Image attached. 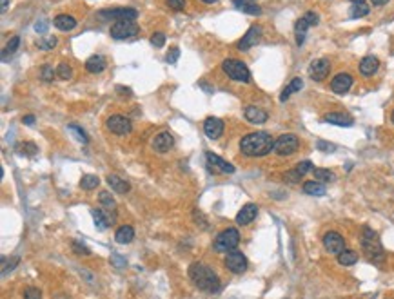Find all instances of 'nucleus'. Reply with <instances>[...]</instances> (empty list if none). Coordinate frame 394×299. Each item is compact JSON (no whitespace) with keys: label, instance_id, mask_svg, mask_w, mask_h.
Listing matches in <instances>:
<instances>
[{"label":"nucleus","instance_id":"7ed1b4c3","mask_svg":"<svg viewBox=\"0 0 394 299\" xmlns=\"http://www.w3.org/2000/svg\"><path fill=\"white\" fill-rule=\"evenodd\" d=\"M361 247H363V252L369 257V261L381 263L385 259V252H383V247L380 243V237L371 227H363V230H361Z\"/></svg>","mask_w":394,"mask_h":299},{"label":"nucleus","instance_id":"0eeeda50","mask_svg":"<svg viewBox=\"0 0 394 299\" xmlns=\"http://www.w3.org/2000/svg\"><path fill=\"white\" fill-rule=\"evenodd\" d=\"M138 33V26L135 20H117L109 29V35L115 40H125Z\"/></svg>","mask_w":394,"mask_h":299},{"label":"nucleus","instance_id":"20e7f679","mask_svg":"<svg viewBox=\"0 0 394 299\" xmlns=\"http://www.w3.org/2000/svg\"><path fill=\"white\" fill-rule=\"evenodd\" d=\"M222 69L227 75L231 80L235 82H242V84H249L251 82V71L247 69V65L242 60L236 58H227L222 62Z\"/></svg>","mask_w":394,"mask_h":299},{"label":"nucleus","instance_id":"2f4dec72","mask_svg":"<svg viewBox=\"0 0 394 299\" xmlns=\"http://www.w3.org/2000/svg\"><path fill=\"white\" fill-rule=\"evenodd\" d=\"M18 46H20V38H18V36H13V38L6 44L4 51H2V60H7V56L15 55L17 49H18Z\"/></svg>","mask_w":394,"mask_h":299},{"label":"nucleus","instance_id":"a211bd4d","mask_svg":"<svg viewBox=\"0 0 394 299\" xmlns=\"http://www.w3.org/2000/svg\"><path fill=\"white\" fill-rule=\"evenodd\" d=\"M173 145H174V136L169 131L160 132V134H156L154 140H153V149H154L156 153H162V154L167 153Z\"/></svg>","mask_w":394,"mask_h":299},{"label":"nucleus","instance_id":"a878e982","mask_svg":"<svg viewBox=\"0 0 394 299\" xmlns=\"http://www.w3.org/2000/svg\"><path fill=\"white\" fill-rule=\"evenodd\" d=\"M133 237H135V230H133L131 225H122V227L115 232V241H117V243H120V245L131 243Z\"/></svg>","mask_w":394,"mask_h":299},{"label":"nucleus","instance_id":"f257e3e1","mask_svg":"<svg viewBox=\"0 0 394 299\" xmlns=\"http://www.w3.org/2000/svg\"><path fill=\"white\" fill-rule=\"evenodd\" d=\"M240 151L249 158H262L274 151V140L269 132H251L240 140Z\"/></svg>","mask_w":394,"mask_h":299},{"label":"nucleus","instance_id":"4c0bfd02","mask_svg":"<svg viewBox=\"0 0 394 299\" xmlns=\"http://www.w3.org/2000/svg\"><path fill=\"white\" fill-rule=\"evenodd\" d=\"M20 153L26 154V156H35L38 153V147L35 143H31V142H24L20 145Z\"/></svg>","mask_w":394,"mask_h":299},{"label":"nucleus","instance_id":"bb28decb","mask_svg":"<svg viewBox=\"0 0 394 299\" xmlns=\"http://www.w3.org/2000/svg\"><path fill=\"white\" fill-rule=\"evenodd\" d=\"M304 192L309 196H325V185L320 181H305L304 183Z\"/></svg>","mask_w":394,"mask_h":299},{"label":"nucleus","instance_id":"423d86ee","mask_svg":"<svg viewBox=\"0 0 394 299\" xmlns=\"http://www.w3.org/2000/svg\"><path fill=\"white\" fill-rule=\"evenodd\" d=\"M318 22H320V16L314 13V11H307L302 18H298L296 24H294V35H296L298 46H304L307 29L312 28V26H318Z\"/></svg>","mask_w":394,"mask_h":299},{"label":"nucleus","instance_id":"13d9d810","mask_svg":"<svg viewBox=\"0 0 394 299\" xmlns=\"http://www.w3.org/2000/svg\"><path fill=\"white\" fill-rule=\"evenodd\" d=\"M351 2H354V4H363L365 0H351Z\"/></svg>","mask_w":394,"mask_h":299},{"label":"nucleus","instance_id":"603ef678","mask_svg":"<svg viewBox=\"0 0 394 299\" xmlns=\"http://www.w3.org/2000/svg\"><path fill=\"white\" fill-rule=\"evenodd\" d=\"M22 122H24L26 126H33V124H35V116H33V114H28V116L22 118Z\"/></svg>","mask_w":394,"mask_h":299},{"label":"nucleus","instance_id":"c9c22d12","mask_svg":"<svg viewBox=\"0 0 394 299\" xmlns=\"http://www.w3.org/2000/svg\"><path fill=\"white\" fill-rule=\"evenodd\" d=\"M56 46V38L55 36H44L42 40H38V47L42 51H51Z\"/></svg>","mask_w":394,"mask_h":299},{"label":"nucleus","instance_id":"79ce46f5","mask_svg":"<svg viewBox=\"0 0 394 299\" xmlns=\"http://www.w3.org/2000/svg\"><path fill=\"white\" fill-rule=\"evenodd\" d=\"M178 56H180V49L178 47H171L169 51H167V55H166V62L171 63V65H174V63L178 62Z\"/></svg>","mask_w":394,"mask_h":299},{"label":"nucleus","instance_id":"9b49d317","mask_svg":"<svg viewBox=\"0 0 394 299\" xmlns=\"http://www.w3.org/2000/svg\"><path fill=\"white\" fill-rule=\"evenodd\" d=\"M223 263H225V267H227V270H231L233 274H243V272L247 270V267H249L247 257L238 251L227 252V256H225V261H223Z\"/></svg>","mask_w":394,"mask_h":299},{"label":"nucleus","instance_id":"e433bc0d","mask_svg":"<svg viewBox=\"0 0 394 299\" xmlns=\"http://www.w3.org/2000/svg\"><path fill=\"white\" fill-rule=\"evenodd\" d=\"M55 75H56V71L53 69V65H49V63H46V65H42L40 77H42V80H44V82H51Z\"/></svg>","mask_w":394,"mask_h":299},{"label":"nucleus","instance_id":"37998d69","mask_svg":"<svg viewBox=\"0 0 394 299\" xmlns=\"http://www.w3.org/2000/svg\"><path fill=\"white\" fill-rule=\"evenodd\" d=\"M240 9H242L243 13H247V15H262V7L260 6H256L255 2H253V4H245V6H242L240 7Z\"/></svg>","mask_w":394,"mask_h":299},{"label":"nucleus","instance_id":"aec40b11","mask_svg":"<svg viewBox=\"0 0 394 299\" xmlns=\"http://www.w3.org/2000/svg\"><path fill=\"white\" fill-rule=\"evenodd\" d=\"M256 214H258V207H256L255 203H247V205H243L242 209H240V212L236 214V223L245 227V225L255 221Z\"/></svg>","mask_w":394,"mask_h":299},{"label":"nucleus","instance_id":"052dcab7","mask_svg":"<svg viewBox=\"0 0 394 299\" xmlns=\"http://www.w3.org/2000/svg\"><path fill=\"white\" fill-rule=\"evenodd\" d=\"M391 122L394 124V111H393V114H391Z\"/></svg>","mask_w":394,"mask_h":299},{"label":"nucleus","instance_id":"a19ab883","mask_svg":"<svg viewBox=\"0 0 394 299\" xmlns=\"http://www.w3.org/2000/svg\"><path fill=\"white\" fill-rule=\"evenodd\" d=\"M73 251H75V254H78V256H89L91 254V251L86 247L84 243H80V241H73Z\"/></svg>","mask_w":394,"mask_h":299},{"label":"nucleus","instance_id":"a18cd8bd","mask_svg":"<svg viewBox=\"0 0 394 299\" xmlns=\"http://www.w3.org/2000/svg\"><path fill=\"white\" fill-rule=\"evenodd\" d=\"M284 178L287 181H291V183H298V181L302 180V178H304V176H302V174L298 173L296 169H292V171H287V173L284 174Z\"/></svg>","mask_w":394,"mask_h":299},{"label":"nucleus","instance_id":"c85d7f7f","mask_svg":"<svg viewBox=\"0 0 394 299\" xmlns=\"http://www.w3.org/2000/svg\"><path fill=\"white\" fill-rule=\"evenodd\" d=\"M98 185H100V178L95 176V174H84L82 180H80V187H82L84 190H93V189H97Z\"/></svg>","mask_w":394,"mask_h":299},{"label":"nucleus","instance_id":"f3484780","mask_svg":"<svg viewBox=\"0 0 394 299\" xmlns=\"http://www.w3.org/2000/svg\"><path fill=\"white\" fill-rule=\"evenodd\" d=\"M204 132L206 136L211 140H218L223 134V122L220 118H215V116H209L206 122H204Z\"/></svg>","mask_w":394,"mask_h":299},{"label":"nucleus","instance_id":"bf43d9fd","mask_svg":"<svg viewBox=\"0 0 394 299\" xmlns=\"http://www.w3.org/2000/svg\"><path fill=\"white\" fill-rule=\"evenodd\" d=\"M202 2H206V4H215L216 0H202Z\"/></svg>","mask_w":394,"mask_h":299},{"label":"nucleus","instance_id":"72a5a7b5","mask_svg":"<svg viewBox=\"0 0 394 299\" xmlns=\"http://www.w3.org/2000/svg\"><path fill=\"white\" fill-rule=\"evenodd\" d=\"M365 15H369V6H365V2L351 7V18H361Z\"/></svg>","mask_w":394,"mask_h":299},{"label":"nucleus","instance_id":"6e6552de","mask_svg":"<svg viewBox=\"0 0 394 299\" xmlns=\"http://www.w3.org/2000/svg\"><path fill=\"white\" fill-rule=\"evenodd\" d=\"M300 147V140L294 134H282L274 140V153L278 156H291L294 154Z\"/></svg>","mask_w":394,"mask_h":299},{"label":"nucleus","instance_id":"09e8293b","mask_svg":"<svg viewBox=\"0 0 394 299\" xmlns=\"http://www.w3.org/2000/svg\"><path fill=\"white\" fill-rule=\"evenodd\" d=\"M316 147H318V151H324V153H334V149H336L332 143H329V142H324V140H318Z\"/></svg>","mask_w":394,"mask_h":299},{"label":"nucleus","instance_id":"dca6fc26","mask_svg":"<svg viewBox=\"0 0 394 299\" xmlns=\"http://www.w3.org/2000/svg\"><path fill=\"white\" fill-rule=\"evenodd\" d=\"M351 87H353V77H351L349 73H338L336 77L332 78V82H331L332 93H336V94H345V93H349Z\"/></svg>","mask_w":394,"mask_h":299},{"label":"nucleus","instance_id":"58836bf2","mask_svg":"<svg viewBox=\"0 0 394 299\" xmlns=\"http://www.w3.org/2000/svg\"><path fill=\"white\" fill-rule=\"evenodd\" d=\"M69 131L75 132V134H76L75 138L78 140V142H82V143H87V142H89V138H87L86 131H84V129H80L78 126H69Z\"/></svg>","mask_w":394,"mask_h":299},{"label":"nucleus","instance_id":"8fccbe9b","mask_svg":"<svg viewBox=\"0 0 394 299\" xmlns=\"http://www.w3.org/2000/svg\"><path fill=\"white\" fill-rule=\"evenodd\" d=\"M167 6L171 7V9H174V11H182L184 7H186V0H166Z\"/></svg>","mask_w":394,"mask_h":299},{"label":"nucleus","instance_id":"393cba45","mask_svg":"<svg viewBox=\"0 0 394 299\" xmlns=\"http://www.w3.org/2000/svg\"><path fill=\"white\" fill-rule=\"evenodd\" d=\"M53 24H55V28L60 29V31H71V29L76 28V18L71 16V15H56Z\"/></svg>","mask_w":394,"mask_h":299},{"label":"nucleus","instance_id":"49530a36","mask_svg":"<svg viewBox=\"0 0 394 299\" xmlns=\"http://www.w3.org/2000/svg\"><path fill=\"white\" fill-rule=\"evenodd\" d=\"M111 263H113V267H117V268H125V267H127V261H125L120 254H111Z\"/></svg>","mask_w":394,"mask_h":299},{"label":"nucleus","instance_id":"4468645a","mask_svg":"<svg viewBox=\"0 0 394 299\" xmlns=\"http://www.w3.org/2000/svg\"><path fill=\"white\" fill-rule=\"evenodd\" d=\"M262 33H263L262 26H258V24L251 26V28L247 29V33L242 36V40L238 42V49H240V51H249L253 46H256V44L260 42Z\"/></svg>","mask_w":394,"mask_h":299},{"label":"nucleus","instance_id":"c03bdc74","mask_svg":"<svg viewBox=\"0 0 394 299\" xmlns=\"http://www.w3.org/2000/svg\"><path fill=\"white\" fill-rule=\"evenodd\" d=\"M42 298V292L35 286H29L24 290V299H40Z\"/></svg>","mask_w":394,"mask_h":299},{"label":"nucleus","instance_id":"b1692460","mask_svg":"<svg viewBox=\"0 0 394 299\" xmlns=\"http://www.w3.org/2000/svg\"><path fill=\"white\" fill-rule=\"evenodd\" d=\"M324 122L327 124H332V126H340V127H351L353 126V118L347 116V114H342V112H329L324 116Z\"/></svg>","mask_w":394,"mask_h":299},{"label":"nucleus","instance_id":"412c9836","mask_svg":"<svg viewBox=\"0 0 394 299\" xmlns=\"http://www.w3.org/2000/svg\"><path fill=\"white\" fill-rule=\"evenodd\" d=\"M378 67H380V60L373 55L363 56L361 62H360V73H361L363 77H373L374 73L378 71Z\"/></svg>","mask_w":394,"mask_h":299},{"label":"nucleus","instance_id":"de8ad7c7","mask_svg":"<svg viewBox=\"0 0 394 299\" xmlns=\"http://www.w3.org/2000/svg\"><path fill=\"white\" fill-rule=\"evenodd\" d=\"M296 171L300 174H302V176H305V174L309 173V171H312V163L309 160H305V161H300V163H298V167H296Z\"/></svg>","mask_w":394,"mask_h":299},{"label":"nucleus","instance_id":"ea45409f","mask_svg":"<svg viewBox=\"0 0 394 299\" xmlns=\"http://www.w3.org/2000/svg\"><path fill=\"white\" fill-rule=\"evenodd\" d=\"M164 44H166V35L164 33H153V36H151V46L153 47H164Z\"/></svg>","mask_w":394,"mask_h":299},{"label":"nucleus","instance_id":"ddd939ff","mask_svg":"<svg viewBox=\"0 0 394 299\" xmlns=\"http://www.w3.org/2000/svg\"><path fill=\"white\" fill-rule=\"evenodd\" d=\"M324 247L329 254H336V256H338V254H342V252L345 251V241H343V237H342L340 232L329 230L324 236Z\"/></svg>","mask_w":394,"mask_h":299},{"label":"nucleus","instance_id":"f704fd0d","mask_svg":"<svg viewBox=\"0 0 394 299\" xmlns=\"http://www.w3.org/2000/svg\"><path fill=\"white\" fill-rule=\"evenodd\" d=\"M100 203L105 207V210H115V207H117V203H115V200H113V196L109 194V192H100Z\"/></svg>","mask_w":394,"mask_h":299},{"label":"nucleus","instance_id":"473e14b6","mask_svg":"<svg viewBox=\"0 0 394 299\" xmlns=\"http://www.w3.org/2000/svg\"><path fill=\"white\" fill-rule=\"evenodd\" d=\"M56 77L60 78V80H71V78H73V69H71V65H68V63H60V65L56 67Z\"/></svg>","mask_w":394,"mask_h":299},{"label":"nucleus","instance_id":"4d7b16f0","mask_svg":"<svg viewBox=\"0 0 394 299\" xmlns=\"http://www.w3.org/2000/svg\"><path fill=\"white\" fill-rule=\"evenodd\" d=\"M374 6H383V4H387L389 0H371Z\"/></svg>","mask_w":394,"mask_h":299},{"label":"nucleus","instance_id":"6ab92c4d","mask_svg":"<svg viewBox=\"0 0 394 299\" xmlns=\"http://www.w3.org/2000/svg\"><path fill=\"white\" fill-rule=\"evenodd\" d=\"M243 116H245V120L249 122V124H255V126H262V124H265L267 122V112L263 111L262 107H256V105H249V107H245V112H243Z\"/></svg>","mask_w":394,"mask_h":299},{"label":"nucleus","instance_id":"f03ea898","mask_svg":"<svg viewBox=\"0 0 394 299\" xmlns=\"http://www.w3.org/2000/svg\"><path fill=\"white\" fill-rule=\"evenodd\" d=\"M189 278L200 290L215 294L220 290V278L204 263H193L189 267Z\"/></svg>","mask_w":394,"mask_h":299},{"label":"nucleus","instance_id":"cd10ccee","mask_svg":"<svg viewBox=\"0 0 394 299\" xmlns=\"http://www.w3.org/2000/svg\"><path fill=\"white\" fill-rule=\"evenodd\" d=\"M302 87H304V80H302V78H292V80H291V84L287 85L284 91H282V94H280V102H285V100H287L292 93L300 91Z\"/></svg>","mask_w":394,"mask_h":299},{"label":"nucleus","instance_id":"5fc2aeb1","mask_svg":"<svg viewBox=\"0 0 394 299\" xmlns=\"http://www.w3.org/2000/svg\"><path fill=\"white\" fill-rule=\"evenodd\" d=\"M117 91H122V93H120V94H125V96H131L133 93H131V89H129V87H120V85H118L117 87Z\"/></svg>","mask_w":394,"mask_h":299},{"label":"nucleus","instance_id":"c756f323","mask_svg":"<svg viewBox=\"0 0 394 299\" xmlns=\"http://www.w3.org/2000/svg\"><path fill=\"white\" fill-rule=\"evenodd\" d=\"M312 174L320 183H329V181L336 180V174L329 171V169H312Z\"/></svg>","mask_w":394,"mask_h":299},{"label":"nucleus","instance_id":"f8f14e48","mask_svg":"<svg viewBox=\"0 0 394 299\" xmlns=\"http://www.w3.org/2000/svg\"><path fill=\"white\" fill-rule=\"evenodd\" d=\"M206 160H207V167L213 174H233L235 173V167L225 161L223 158H220L218 154L213 153H206Z\"/></svg>","mask_w":394,"mask_h":299},{"label":"nucleus","instance_id":"4be33fe9","mask_svg":"<svg viewBox=\"0 0 394 299\" xmlns=\"http://www.w3.org/2000/svg\"><path fill=\"white\" fill-rule=\"evenodd\" d=\"M105 180H107V185H109L115 192H118V194H127V192L131 190V185L125 180H122L120 176H117V174H109Z\"/></svg>","mask_w":394,"mask_h":299},{"label":"nucleus","instance_id":"7c9ffc66","mask_svg":"<svg viewBox=\"0 0 394 299\" xmlns=\"http://www.w3.org/2000/svg\"><path fill=\"white\" fill-rule=\"evenodd\" d=\"M358 261V254L354 251H343L342 254H338V263L343 265V267H351V265H354Z\"/></svg>","mask_w":394,"mask_h":299},{"label":"nucleus","instance_id":"6e6d98bb","mask_svg":"<svg viewBox=\"0 0 394 299\" xmlns=\"http://www.w3.org/2000/svg\"><path fill=\"white\" fill-rule=\"evenodd\" d=\"M7 6H9V0H0V11H2V13L7 11Z\"/></svg>","mask_w":394,"mask_h":299},{"label":"nucleus","instance_id":"864d4df0","mask_svg":"<svg viewBox=\"0 0 394 299\" xmlns=\"http://www.w3.org/2000/svg\"><path fill=\"white\" fill-rule=\"evenodd\" d=\"M233 2H235V6L238 7V9H240V7L245 6V4H253L255 0H233Z\"/></svg>","mask_w":394,"mask_h":299},{"label":"nucleus","instance_id":"39448f33","mask_svg":"<svg viewBox=\"0 0 394 299\" xmlns=\"http://www.w3.org/2000/svg\"><path fill=\"white\" fill-rule=\"evenodd\" d=\"M238 243H240V232L236 229H225L216 236L213 247H215L216 252H225L227 254V252L235 251Z\"/></svg>","mask_w":394,"mask_h":299},{"label":"nucleus","instance_id":"3c124183","mask_svg":"<svg viewBox=\"0 0 394 299\" xmlns=\"http://www.w3.org/2000/svg\"><path fill=\"white\" fill-rule=\"evenodd\" d=\"M35 31L38 35H46V33H48V22H36Z\"/></svg>","mask_w":394,"mask_h":299},{"label":"nucleus","instance_id":"9d476101","mask_svg":"<svg viewBox=\"0 0 394 299\" xmlns=\"http://www.w3.org/2000/svg\"><path fill=\"white\" fill-rule=\"evenodd\" d=\"M105 126H107V129L111 132H115L118 136H125V134H129L133 131L131 120L124 116V114H113V116H109Z\"/></svg>","mask_w":394,"mask_h":299},{"label":"nucleus","instance_id":"5701e85b","mask_svg":"<svg viewBox=\"0 0 394 299\" xmlns=\"http://www.w3.org/2000/svg\"><path fill=\"white\" fill-rule=\"evenodd\" d=\"M105 65H107V60H105V56L102 55H93L86 60V69L89 71V73H93V75L102 73V71L105 69Z\"/></svg>","mask_w":394,"mask_h":299},{"label":"nucleus","instance_id":"1a4fd4ad","mask_svg":"<svg viewBox=\"0 0 394 299\" xmlns=\"http://www.w3.org/2000/svg\"><path fill=\"white\" fill-rule=\"evenodd\" d=\"M102 20H137L138 11L133 7H117V9H102L98 11Z\"/></svg>","mask_w":394,"mask_h":299},{"label":"nucleus","instance_id":"2eb2a0df","mask_svg":"<svg viewBox=\"0 0 394 299\" xmlns=\"http://www.w3.org/2000/svg\"><path fill=\"white\" fill-rule=\"evenodd\" d=\"M329 71H331V62L327 58H316L309 65V75L316 82H322V80L329 77Z\"/></svg>","mask_w":394,"mask_h":299}]
</instances>
